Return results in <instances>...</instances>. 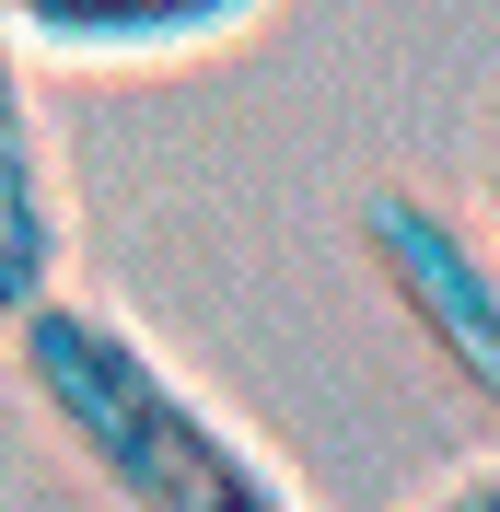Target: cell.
<instances>
[{"label": "cell", "instance_id": "obj_6", "mask_svg": "<svg viewBox=\"0 0 500 512\" xmlns=\"http://www.w3.org/2000/svg\"><path fill=\"white\" fill-rule=\"evenodd\" d=\"M477 233H489V256H500V128H489V222Z\"/></svg>", "mask_w": 500, "mask_h": 512}, {"label": "cell", "instance_id": "obj_3", "mask_svg": "<svg viewBox=\"0 0 500 512\" xmlns=\"http://www.w3.org/2000/svg\"><path fill=\"white\" fill-rule=\"evenodd\" d=\"M59 245H70V198H59L47 117H35V59L0 24V326L59 291Z\"/></svg>", "mask_w": 500, "mask_h": 512}, {"label": "cell", "instance_id": "obj_4", "mask_svg": "<svg viewBox=\"0 0 500 512\" xmlns=\"http://www.w3.org/2000/svg\"><path fill=\"white\" fill-rule=\"evenodd\" d=\"M268 0H0V24L24 59H198L221 35H245Z\"/></svg>", "mask_w": 500, "mask_h": 512}, {"label": "cell", "instance_id": "obj_2", "mask_svg": "<svg viewBox=\"0 0 500 512\" xmlns=\"http://www.w3.org/2000/svg\"><path fill=\"white\" fill-rule=\"evenodd\" d=\"M361 256H373L396 326L500 419V256H489V233H466V210H442L431 187H373L361 198Z\"/></svg>", "mask_w": 500, "mask_h": 512}, {"label": "cell", "instance_id": "obj_1", "mask_svg": "<svg viewBox=\"0 0 500 512\" xmlns=\"http://www.w3.org/2000/svg\"><path fill=\"white\" fill-rule=\"evenodd\" d=\"M0 338H12V373H24V396L47 408V431L94 466V489L117 512H303V489H291L117 303L47 291V303H24Z\"/></svg>", "mask_w": 500, "mask_h": 512}, {"label": "cell", "instance_id": "obj_5", "mask_svg": "<svg viewBox=\"0 0 500 512\" xmlns=\"http://www.w3.org/2000/svg\"><path fill=\"white\" fill-rule=\"evenodd\" d=\"M419 512H500V466H477V478H454V489H431Z\"/></svg>", "mask_w": 500, "mask_h": 512}]
</instances>
